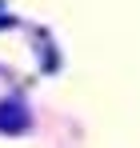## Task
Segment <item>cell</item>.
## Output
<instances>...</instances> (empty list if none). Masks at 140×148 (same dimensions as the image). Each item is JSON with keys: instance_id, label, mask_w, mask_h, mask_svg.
Masks as SVG:
<instances>
[{"instance_id": "1", "label": "cell", "mask_w": 140, "mask_h": 148, "mask_svg": "<svg viewBox=\"0 0 140 148\" xmlns=\"http://www.w3.org/2000/svg\"><path fill=\"white\" fill-rule=\"evenodd\" d=\"M0 128H4V132H24V128H28V112H24V104L4 100V104H0Z\"/></svg>"}]
</instances>
